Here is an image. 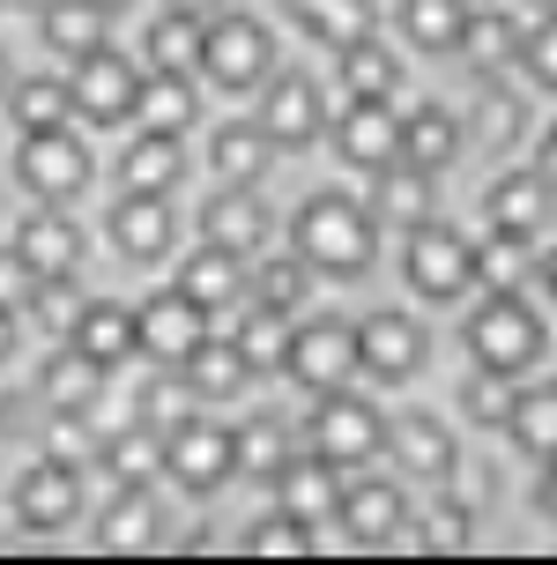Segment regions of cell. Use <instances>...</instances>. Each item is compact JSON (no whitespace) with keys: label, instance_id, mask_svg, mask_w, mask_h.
Wrapping results in <instances>:
<instances>
[{"label":"cell","instance_id":"b9f144b4","mask_svg":"<svg viewBox=\"0 0 557 565\" xmlns=\"http://www.w3.org/2000/svg\"><path fill=\"white\" fill-rule=\"evenodd\" d=\"M238 350H246V365L253 372H282V358H290V328H282V312L276 306H253L246 312V328H238Z\"/></svg>","mask_w":557,"mask_h":565},{"label":"cell","instance_id":"d6986e66","mask_svg":"<svg viewBox=\"0 0 557 565\" xmlns=\"http://www.w3.org/2000/svg\"><path fill=\"white\" fill-rule=\"evenodd\" d=\"M268 201H260V186H223L208 209H201V238L208 246H231V254L246 260V254H260V238H268Z\"/></svg>","mask_w":557,"mask_h":565},{"label":"cell","instance_id":"ac0fdd59","mask_svg":"<svg viewBox=\"0 0 557 565\" xmlns=\"http://www.w3.org/2000/svg\"><path fill=\"white\" fill-rule=\"evenodd\" d=\"M357 365L372 372V380H409V372L424 365V328L409 312H372L357 328Z\"/></svg>","mask_w":557,"mask_h":565},{"label":"cell","instance_id":"6125c7cd","mask_svg":"<svg viewBox=\"0 0 557 565\" xmlns=\"http://www.w3.org/2000/svg\"><path fill=\"white\" fill-rule=\"evenodd\" d=\"M23 8H45V0H23Z\"/></svg>","mask_w":557,"mask_h":565},{"label":"cell","instance_id":"681fc988","mask_svg":"<svg viewBox=\"0 0 557 565\" xmlns=\"http://www.w3.org/2000/svg\"><path fill=\"white\" fill-rule=\"evenodd\" d=\"M194 402H201V395L186 387V372H179V365H164V372H157V380H149V387L135 395V409H141L149 424H179L186 409H194Z\"/></svg>","mask_w":557,"mask_h":565},{"label":"cell","instance_id":"277c9868","mask_svg":"<svg viewBox=\"0 0 557 565\" xmlns=\"http://www.w3.org/2000/svg\"><path fill=\"white\" fill-rule=\"evenodd\" d=\"M201 75L223 83V89H260L276 75V38H268V23H253V15L201 23Z\"/></svg>","mask_w":557,"mask_h":565},{"label":"cell","instance_id":"5bb4252c","mask_svg":"<svg viewBox=\"0 0 557 565\" xmlns=\"http://www.w3.org/2000/svg\"><path fill=\"white\" fill-rule=\"evenodd\" d=\"M75 513H83V477H75L67 461H53V454H45L38 469H23V477H15V521H23V529H38V536H45V529H67Z\"/></svg>","mask_w":557,"mask_h":565},{"label":"cell","instance_id":"484cf974","mask_svg":"<svg viewBox=\"0 0 557 565\" xmlns=\"http://www.w3.org/2000/svg\"><path fill=\"white\" fill-rule=\"evenodd\" d=\"M179 372H186V387H194L201 402H231V395L253 380L246 350H238V342H223V335H201V350H194Z\"/></svg>","mask_w":557,"mask_h":565},{"label":"cell","instance_id":"7bdbcfd3","mask_svg":"<svg viewBox=\"0 0 557 565\" xmlns=\"http://www.w3.org/2000/svg\"><path fill=\"white\" fill-rule=\"evenodd\" d=\"M231 447H238V469H246V477H276L282 461H290V431H282L276 417H253V424L231 431Z\"/></svg>","mask_w":557,"mask_h":565},{"label":"cell","instance_id":"ab89813d","mask_svg":"<svg viewBox=\"0 0 557 565\" xmlns=\"http://www.w3.org/2000/svg\"><path fill=\"white\" fill-rule=\"evenodd\" d=\"M97 461H105L119 483H149L157 469H164V431L127 424V431H111V439H105V454H97Z\"/></svg>","mask_w":557,"mask_h":565},{"label":"cell","instance_id":"d6a6232c","mask_svg":"<svg viewBox=\"0 0 557 565\" xmlns=\"http://www.w3.org/2000/svg\"><path fill=\"white\" fill-rule=\"evenodd\" d=\"M505 431H513V447H521V454L550 461V454H557V380H550V387H521Z\"/></svg>","mask_w":557,"mask_h":565},{"label":"cell","instance_id":"1f68e13d","mask_svg":"<svg viewBox=\"0 0 557 565\" xmlns=\"http://www.w3.org/2000/svg\"><path fill=\"white\" fill-rule=\"evenodd\" d=\"M342 89H350V97H387V105H394V89H401V60L364 30V38L342 45Z\"/></svg>","mask_w":557,"mask_h":565},{"label":"cell","instance_id":"f6af8a7d","mask_svg":"<svg viewBox=\"0 0 557 565\" xmlns=\"http://www.w3.org/2000/svg\"><path fill=\"white\" fill-rule=\"evenodd\" d=\"M246 551H253V558H312V551H320V536H312V521H298V513L276 507V513H268V521L246 536Z\"/></svg>","mask_w":557,"mask_h":565},{"label":"cell","instance_id":"ffe728a7","mask_svg":"<svg viewBox=\"0 0 557 565\" xmlns=\"http://www.w3.org/2000/svg\"><path fill=\"white\" fill-rule=\"evenodd\" d=\"M550 194H557V179L550 171H499L491 186H483V216L499 231H543L550 224Z\"/></svg>","mask_w":557,"mask_h":565},{"label":"cell","instance_id":"836d02e7","mask_svg":"<svg viewBox=\"0 0 557 565\" xmlns=\"http://www.w3.org/2000/svg\"><path fill=\"white\" fill-rule=\"evenodd\" d=\"M135 119L141 127H157V135H186V119H194V83L186 75H141V97H135Z\"/></svg>","mask_w":557,"mask_h":565},{"label":"cell","instance_id":"7c38bea8","mask_svg":"<svg viewBox=\"0 0 557 565\" xmlns=\"http://www.w3.org/2000/svg\"><path fill=\"white\" fill-rule=\"evenodd\" d=\"M334 521L350 529L357 551H387L394 529H409V499H401V483H394V477H364V483H342Z\"/></svg>","mask_w":557,"mask_h":565},{"label":"cell","instance_id":"680465c9","mask_svg":"<svg viewBox=\"0 0 557 565\" xmlns=\"http://www.w3.org/2000/svg\"><path fill=\"white\" fill-rule=\"evenodd\" d=\"M543 282H550V290H557V254H550V260H543Z\"/></svg>","mask_w":557,"mask_h":565},{"label":"cell","instance_id":"8fae6325","mask_svg":"<svg viewBox=\"0 0 557 565\" xmlns=\"http://www.w3.org/2000/svg\"><path fill=\"white\" fill-rule=\"evenodd\" d=\"M328 127V105H320V83L312 75H268V97H260V135L276 149H312Z\"/></svg>","mask_w":557,"mask_h":565},{"label":"cell","instance_id":"f5cc1de1","mask_svg":"<svg viewBox=\"0 0 557 565\" xmlns=\"http://www.w3.org/2000/svg\"><path fill=\"white\" fill-rule=\"evenodd\" d=\"M30 282H38V276H30V260L15 254V246H0V306H8V312L30 306Z\"/></svg>","mask_w":557,"mask_h":565},{"label":"cell","instance_id":"6f0895ef","mask_svg":"<svg viewBox=\"0 0 557 565\" xmlns=\"http://www.w3.org/2000/svg\"><path fill=\"white\" fill-rule=\"evenodd\" d=\"M171 8H179V15H201V8H216V0H171Z\"/></svg>","mask_w":557,"mask_h":565},{"label":"cell","instance_id":"83f0119b","mask_svg":"<svg viewBox=\"0 0 557 565\" xmlns=\"http://www.w3.org/2000/svg\"><path fill=\"white\" fill-rule=\"evenodd\" d=\"M67 342H83L97 365H127V358H141V335H135V312L127 306H83V320H75V335Z\"/></svg>","mask_w":557,"mask_h":565},{"label":"cell","instance_id":"f546056e","mask_svg":"<svg viewBox=\"0 0 557 565\" xmlns=\"http://www.w3.org/2000/svg\"><path fill=\"white\" fill-rule=\"evenodd\" d=\"M179 290H186V298H194V306H231V298H238V290H246V276H238V254H231V246H208V238H201V254H186V268H179Z\"/></svg>","mask_w":557,"mask_h":565},{"label":"cell","instance_id":"2e32d148","mask_svg":"<svg viewBox=\"0 0 557 565\" xmlns=\"http://www.w3.org/2000/svg\"><path fill=\"white\" fill-rule=\"evenodd\" d=\"M334 149L357 171H379L401 157V113H387V97H350V113L334 119Z\"/></svg>","mask_w":557,"mask_h":565},{"label":"cell","instance_id":"f907efd6","mask_svg":"<svg viewBox=\"0 0 557 565\" xmlns=\"http://www.w3.org/2000/svg\"><path fill=\"white\" fill-rule=\"evenodd\" d=\"M521 67H528L543 89H557V8H550V15H535V23L521 30Z\"/></svg>","mask_w":557,"mask_h":565},{"label":"cell","instance_id":"d590c367","mask_svg":"<svg viewBox=\"0 0 557 565\" xmlns=\"http://www.w3.org/2000/svg\"><path fill=\"white\" fill-rule=\"evenodd\" d=\"M8 113H15L23 135H45V127H67L75 119V89L53 83V75H30V83L8 89Z\"/></svg>","mask_w":557,"mask_h":565},{"label":"cell","instance_id":"3957f363","mask_svg":"<svg viewBox=\"0 0 557 565\" xmlns=\"http://www.w3.org/2000/svg\"><path fill=\"white\" fill-rule=\"evenodd\" d=\"M401 276H409V290H417V298H431V306H453V298H469V290H475V246H469L453 224H439V216H431V224L409 231Z\"/></svg>","mask_w":557,"mask_h":565},{"label":"cell","instance_id":"9a60e30c","mask_svg":"<svg viewBox=\"0 0 557 565\" xmlns=\"http://www.w3.org/2000/svg\"><path fill=\"white\" fill-rule=\"evenodd\" d=\"M379 447L394 454L401 477H424V483L453 477V439H446V424L431 417V409H401V417H387V439H379Z\"/></svg>","mask_w":557,"mask_h":565},{"label":"cell","instance_id":"7dc6e473","mask_svg":"<svg viewBox=\"0 0 557 565\" xmlns=\"http://www.w3.org/2000/svg\"><path fill=\"white\" fill-rule=\"evenodd\" d=\"M513 395H521L513 372H491V365H475L469 380H461V409H469L475 424H505L513 417Z\"/></svg>","mask_w":557,"mask_h":565},{"label":"cell","instance_id":"ba28073f","mask_svg":"<svg viewBox=\"0 0 557 565\" xmlns=\"http://www.w3.org/2000/svg\"><path fill=\"white\" fill-rule=\"evenodd\" d=\"M282 372L306 387V395H334V387H350L357 380V328L350 320H312V328H290V358Z\"/></svg>","mask_w":557,"mask_h":565},{"label":"cell","instance_id":"816d5d0a","mask_svg":"<svg viewBox=\"0 0 557 565\" xmlns=\"http://www.w3.org/2000/svg\"><path fill=\"white\" fill-rule=\"evenodd\" d=\"M475 127H483L491 149H505V141L521 135V105H513V97H483V105H475Z\"/></svg>","mask_w":557,"mask_h":565},{"label":"cell","instance_id":"9f6ffc18","mask_svg":"<svg viewBox=\"0 0 557 565\" xmlns=\"http://www.w3.org/2000/svg\"><path fill=\"white\" fill-rule=\"evenodd\" d=\"M543 171L557 179V119H550V135H543Z\"/></svg>","mask_w":557,"mask_h":565},{"label":"cell","instance_id":"8d00e7d4","mask_svg":"<svg viewBox=\"0 0 557 565\" xmlns=\"http://www.w3.org/2000/svg\"><path fill=\"white\" fill-rule=\"evenodd\" d=\"M528 268H535L528 231H499V224H491V238L475 246V282H491V290H521Z\"/></svg>","mask_w":557,"mask_h":565},{"label":"cell","instance_id":"8992f818","mask_svg":"<svg viewBox=\"0 0 557 565\" xmlns=\"http://www.w3.org/2000/svg\"><path fill=\"white\" fill-rule=\"evenodd\" d=\"M15 179H23V194H38V201H75L89 179H97V164H89L83 135L45 127V135L15 141Z\"/></svg>","mask_w":557,"mask_h":565},{"label":"cell","instance_id":"91938a15","mask_svg":"<svg viewBox=\"0 0 557 565\" xmlns=\"http://www.w3.org/2000/svg\"><path fill=\"white\" fill-rule=\"evenodd\" d=\"M97 8H127V0H97Z\"/></svg>","mask_w":557,"mask_h":565},{"label":"cell","instance_id":"4dcf8cb0","mask_svg":"<svg viewBox=\"0 0 557 565\" xmlns=\"http://www.w3.org/2000/svg\"><path fill=\"white\" fill-rule=\"evenodd\" d=\"M453 149H461V119H453V113L424 105V113L401 119V164H417V171H446V164H453Z\"/></svg>","mask_w":557,"mask_h":565},{"label":"cell","instance_id":"7402d4cb","mask_svg":"<svg viewBox=\"0 0 557 565\" xmlns=\"http://www.w3.org/2000/svg\"><path fill=\"white\" fill-rule=\"evenodd\" d=\"M105 372L111 365H97L83 342H67V350H53V358H45L38 395L53 402V409H97V402H105Z\"/></svg>","mask_w":557,"mask_h":565},{"label":"cell","instance_id":"74e56055","mask_svg":"<svg viewBox=\"0 0 557 565\" xmlns=\"http://www.w3.org/2000/svg\"><path fill=\"white\" fill-rule=\"evenodd\" d=\"M461 23H469V0H401V30L424 53H453L461 45Z\"/></svg>","mask_w":557,"mask_h":565},{"label":"cell","instance_id":"94428289","mask_svg":"<svg viewBox=\"0 0 557 565\" xmlns=\"http://www.w3.org/2000/svg\"><path fill=\"white\" fill-rule=\"evenodd\" d=\"M0 89H8V60H0Z\"/></svg>","mask_w":557,"mask_h":565},{"label":"cell","instance_id":"4fadbf2b","mask_svg":"<svg viewBox=\"0 0 557 565\" xmlns=\"http://www.w3.org/2000/svg\"><path fill=\"white\" fill-rule=\"evenodd\" d=\"M15 254L30 260V276H75L83 268V224L60 201H38L23 224H15Z\"/></svg>","mask_w":557,"mask_h":565},{"label":"cell","instance_id":"bcb514c9","mask_svg":"<svg viewBox=\"0 0 557 565\" xmlns=\"http://www.w3.org/2000/svg\"><path fill=\"white\" fill-rule=\"evenodd\" d=\"M45 454H53V461H67V469L97 461V454H105V439L89 431V409H53V417H45Z\"/></svg>","mask_w":557,"mask_h":565},{"label":"cell","instance_id":"9c48e42d","mask_svg":"<svg viewBox=\"0 0 557 565\" xmlns=\"http://www.w3.org/2000/svg\"><path fill=\"white\" fill-rule=\"evenodd\" d=\"M75 113L89 119V127H127L135 119V97H141V67L127 53H111V45H97V53L75 60Z\"/></svg>","mask_w":557,"mask_h":565},{"label":"cell","instance_id":"f35d334b","mask_svg":"<svg viewBox=\"0 0 557 565\" xmlns=\"http://www.w3.org/2000/svg\"><path fill=\"white\" fill-rule=\"evenodd\" d=\"M149 67H164V75H194V67H201V15L164 8V15L149 23Z\"/></svg>","mask_w":557,"mask_h":565},{"label":"cell","instance_id":"60d3db41","mask_svg":"<svg viewBox=\"0 0 557 565\" xmlns=\"http://www.w3.org/2000/svg\"><path fill=\"white\" fill-rule=\"evenodd\" d=\"M453 53H469L483 75H491V67H513V60H521V23H513V15H499V8H491V15H469Z\"/></svg>","mask_w":557,"mask_h":565},{"label":"cell","instance_id":"cb8c5ba5","mask_svg":"<svg viewBox=\"0 0 557 565\" xmlns=\"http://www.w3.org/2000/svg\"><path fill=\"white\" fill-rule=\"evenodd\" d=\"M208 164H216L231 186H260L268 164H276V141L260 135V119H223L216 141H208Z\"/></svg>","mask_w":557,"mask_h":565},{"label":"cell","instance_id":"ee69618b","mask_svg":"<svg viewBox=\"0 0 557 565\" xmlns=\"http://www.w3.org/2000/svg\"><path fill=\"white\" fill-rule=\"evenodd\" d=\"M83 306H89V298L75 290V276H38V282H30V312H38L45 335H75Z\"/></svg>","mask_w":557,"mask_h":565},{"label":"cell","instance_id":"52a82bcc","mask_svg":"<svg viewBox=\"0 0 557 565\" xmlns=\"http://www.w3.org/2000/svg\"><path fill=\"white\" fill-rule=\"evenodd\" d=\"M164 469L186 483L194 499H208L216 483L238 477V447H231V431H223V424H208V417L186 409L179 424H164Z\"/></svg>","mask_w":557,"mask_h":565},{"label":"cell","instance_id":"d4e9b609","mask_svg":"<svg viewBox=\"0 0 557 565\" xmlns=\"http://www.w3.org/2000/svg\"><path fill=\"white\" fill-rule=\"evenodd\" d=\"M179 171H186V149H179V135H157V127H141V135L127 141V157H119L127 194H171Z\"/></svg>","mask_w":557,"mask_h":565},{"label":"cell","instance_id":"11a10c76","mask_svg":"<svg viewBox=\"0 0 557 565\" xmlns=\"http://www.w3.org/2000/svg\"><path fill=\"white\" fill-rule=\"evenodd\" d=\"M8 350H15V312L0 306V358H8Z\"/></svg>","mask_w":557,"mask_h":565},{"label":"cell","instance_id":"e0dca14e","mask_svg":"<svg viewBox=\"0 0 557 565\" xmlns=\"http://www.w3.org/2000/svg\"><path fill=\"white\" fill-rule=\"evenodd\" d=\"M431 179H439V171H417V164H401V157H394V164H379L372 171V224L379 231H417V224H431Z\"/></svg>","mask_w":557,"mask_h":565},{"label":"cell","instance_id":"5b68a950","mask_svg":"<svg viewBox=\"0 0 557 565\" xmlns=\"http://www.w3.org/2000/svg\"><path fill=\"white\" fill-rule=\"evenodd\" d=\"M320 409L306 417V439L320 461H334V469H357V461H372L379 454V439H387V417L372 409V402H357L350 387H334V395H312Z\"/></svg>","mask_w":557,"mask_h":565},{"label":"cell","instance_id":"4316f807","mask_svg":"<svg viewBox=\"0 0 557 565\" xmlns=\"http://www.w3.org/2000/svg\"><path fill=\"white\" fill-rule=\"evenodd\" d=\"M97 543H105L111 558H135V551L157 543V507H149L141 483H119V499H111L105 521H97Z\"/></svg>","mask_w":557,"mask_h":565},{"label":"cell","instance_id":"be15d7a7","mask_svg":"<svg viewBox=\"0 0 557 565\" xmlns=\"http://www.w3.org/2000/svg\"><path fill=\"white\" fill-rule=\"evenodd\" d=\"M543 8H557V0H543Z\"/></svg>","mask_w":557,"mask_h":565},{"label":"cell","instance_id":"f1b7e54d","mask_svg":"<svg viewBox=\"0 0 557 565\" xmlns=\"http://www.w3.org/2000/svg\"><path fill=\"white\" fill-rule=\"evenodd\" d=\"M111 30V8H97V0H45V45L67 60H83L105 45Z\"/></svg>","mask_w":557,"mask_h":565},{"label":"cell","instance_id":"6da1fadb","mask_svg":"<svg viewBox=\"0 0 557 565\" xmlns=\"http://www.w3.org/2000/svg\"><path fill=\"white\" fill-rule=\"evenodd\" d=\"M372 246H379V224L350 194H312L298 209V224H290V254L306 260V268H320V276H357V268H372Z\"/></svg>","mask_w":557,"mask_h":565},{"label":"cell","instance_id":"44dd1931","mask_svg":"<svg viewBox=\"0 0 557 565\" xmlns=\"http://www.w3.org/2000/svg\"><path fill=\"white\" fill-rule=\"evenodd\" d=\"M268 483H276V507L298 513V521H312V529L334 521V507H342V469L320 461V454H312V461H282Z\"/></svg>","mask_w":557,"mask_h":565},{"label":"cell","instance_id":"603a6c76","mask_svg":"<svg viewBox=\"0 0 557 565\" xmlns=\"http://www.w3.org/2000/svg\"><path fill=\"white\" fill-rule=\"evenodd\" d=\"M111 246L127 260H164L171 254V201L164 194H127L111 209Z\"/></svg>","mask_w":557,"mask_h":565},{"label":"cell","instance_id":"db71d44e","mask_svg":"<svg viewBox=\"0 0 557 565\" xmlns=\"http://www.w3.org/2000/svg\"><path fill=\"white\" fill-rule=\"evenodd\" d=\"M535 507H543V513H550V521H557V454H550V477L535 483Z\"/></svg>","mask_w":557,"mask_h":565},{"label":"cell","instance_id":"c3c4849f","mask_svg":"<svg viewBox=\"0 0 557 565\" xmlns=\"http://www.w3.org/2000/svg\"><path fill=\"white\" fill-rule=\"evenodd\" d=\"M260 306H276V312H298L306 306V290H312V268L298 254H282V260H260Z\"/></svg>","mask_w":557,"mask_h":565},{"label":"cell","instance_id":"30bf717a","mask_svg":"<svg viewBox=\"0 0 557 565\" xmlns=\"http://www.w3.org/2000/svg\"><path fill=\"white\" fill-rule=\"evenodd\" d=\"M135 335H141V358H149V365H186L201 350V335H208V306H194V298L171 282V290H157V298L135 312Z\"/></svg>","mask_w":557,"mask_h":565},{"label":"cell","instance_id":"e575fe53","mask_svg":"<svg viewBox=\"0 0 557 565\" xmlns=\"http://www.w3.org/2000/svg\"><path fill=\"white\" fill-rule=\"evenodd\" d=\"M290 15L306 23V38H320L328 53H342L350 38L372 30V0H290Z\"/></svg>","mask_w":557,"mask_h":565},{"label":"cell","instance_id":"7a4b0ae2","mask_svg":"<svg viewBox=\"0 0 557 565\" xmlns=\"http://www.w3.org/2000/svg\"><path fill=\"white\" fill-rule=\"evenodd\" d=\"M469 350H475V365L521 380V372L543 358V320L528 312L521 290H491V298L469 312Z\"/></svg>","mask_w":557,"mask_h":565}]
</instances>
